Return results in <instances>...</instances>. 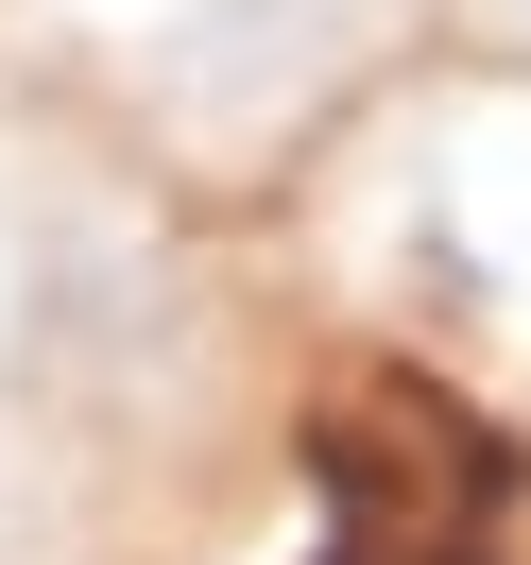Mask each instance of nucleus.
<instances>
[{
	"label": "nucleus",
	"mask_w": 531,
	"mask_h": 565,
	"mask_svg": "<svg viewBox=\"0 0 531 565\" xmlns=\"http://www.w3.org/2000/svg\"><path fill=\"white\" fill-rule=\"evenodd\" d=\"M497 35H514V52H531V0H497Z\"/></svg>",
	"instance_id": "1"
}]
</instances>
